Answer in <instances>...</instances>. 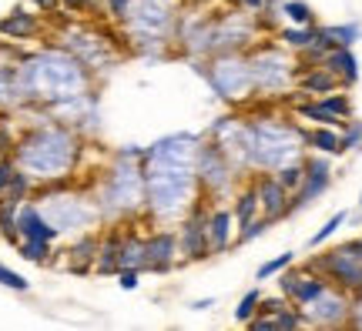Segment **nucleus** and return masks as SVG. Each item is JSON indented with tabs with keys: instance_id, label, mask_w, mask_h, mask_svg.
<instances>
[{
	"instance_id": "obj_20",
	"label": "nucleus",
	"mask_w": 362,
	"mask_h": 331,
	"mask_svg": "<svg viewBox=\"0 0 362 331\" xmlns=\"http://www.w3.org/2000/svg\"><path fill=\"white\" fill-rule=\"evenodd\" d=\"M17 234H21V238H30V241H51V244L61 238V231L44 217L37 201L21 204V211H17Z\"/></svg>"
},
{
	"instance_id": "obj_8",
	"label": "nucleus",
	"mask_w": 362,
	"mask_h": 331,
	"mask_svg": "<svg viewBox=\"0 0 362 331\" xmlns=\"http://www.w3.org/2000/svg\"><path fill=\"white\" fill-rule=\"evenodd\" d=\"M248 64H252V80H255V94H282L298 80V57L285 44H255L248 51Z\"/></svg>"
},
{
	"instance_id": "obj_34",
	"label": "nucleus",
	"mask_w": 362,
	"mask_h": 331,
	"mask_svg": "<svg viewBox=\"0 0 362 331\" xmlns=\"http://www.w3.org/2000/svg\"><path fill=\"white\" fill-rule=\"evenodd\" d=\"M17 255L30 261V265H51L54 258V244L51 241H30V238H21L17 241Z\"/></svg>"
},
{
	"instance_id": "obj_26",
	"label": "nucleus",
	"mask_w": 362,
	"mask_h": 331,
	"mask_svg": "<svg viewBox=\"0 0 362 331\" xmlns=\"http://www.w3.org/2000/svg\"><path fill=\"white\" fill-rule=\"evenodd\" d=\"M322 67H329V71L342 80V88H352V84L359 80V61H356L352 47H332V51L325 54Z\"/></svg>"
},
{
	"instance_id": "obj_12",
	"label": "nucleus",
	"mask_w": 362,
	"mask_h": 331,
	"mask_svg": "<svg viewBox=\"0 0 362 331\" xmlns=\"http://www.w3.org/2000/svg\"><path fill=\"white\" fill-rule=\"evenodd\" d=\"M352 308H356V294L329 281L322 291L315 294L309 305L298 308V311H302L305 325H315V328H339V325H349L352 321Z\"/></svg>"
},
{
	"instance_id": "obj_33",
	"label": "nucleus",
	"mask_w": 362,
	"mask_h": 331,
	"mask_svg": "<svg viewBox=\"0 0 362 331\" xmlns=\"http://www.w3.org/2000/svg\"><path fill=\"white\" fill-rule=\"evenodd\" d=\"M121 267H141L144 271V234H138V231H124Z\"/></svg>"
},
{
	"instance_id": "obj_46",
	"label": "nucleus",
	"mask_w": 362,
	"mask_h": 331,
	"mask_svg": "<svg viewBox=\"0 0 362 331\" xmlns=\"http://www.w3.org/2000/svg\"><path fill=\"white\" fill-rule=\"evenodd\" d=\"M138 278H141V267H121V271H117V284H121L124 291H134V288L141 284Z\"/></svg>"
},
{
	"instance_id": "obj_51",
	"label": "nucleus",
	"mask_w": 362,
	"mask_h": 331,
	"mask_svg": "<svg viewBox=\"0 0 362 331\" xmlns=\"http://www.w3.org/2000/svg\"><path fill=\"white\" fill-rule=\"evenodd\" d=\"M349 325L362 328V294H356V308H352V321H349Z\"/></svg>"
},
{
	"instance_id": "obj_32",
	"label": "nucleus",
	"mask_w": 362,
	"mask_h": 331,
	"mask_svg": "<svg viewBox=\"0 0 362 331\" xmlns=\"http://www.w3.org/2000/svg\"><path fill=\"white\" fill-rule=\"evenodd\" d=\"M319 34L325 40H332V47H352L362 37V27L359 24H325V27H319Z\"/></svg>"
},
{
	"instance_id": "obj_1",
	"label": "nucleus",
	"mask_w": 362,
	"mask_h": 331,
	"mask_svg": "<svg viewBox=\"0 0 362 331\" xmlns=\"http://www.w3.org/2000/svg\"><path fill=\"white\" fill-rule=\"evenodd\" d=\"M202 140H205L202 134L181 131V134H165L144 148V188H148L144 215L151 221L178 224L202 201V184H198Z\"/></svg>"
},
{
	"instance_id": "obj_43",
	"label": "nucleus",
	"mask_w": 362,
	"mask_h": 331,
	"mask_svg": "<svg viewBox=\"0 0 362 331\" xmlns=\"http://www.w3.org/2000/svg\"><path fill=\"white\" fill-rule=\"evenodd\" d=\"M269 217L265 215H259L255 217V221H248L245 228H238V238H235V241L238 244H248V241H255V238H259V234H265V231H269Z\"/></svg>"
},
{
	"instance_id": "obj_22",
	"label": "nucleus",
	"mask_w": 362,
	"mask_h": 331,
	"mask_svg": "<svg viewBox=\"0 0 362 331\" xmlns=\"http://www.w3.org/2000/svg\"><path fill=\"white\" fill-rule=\"evenodd\" d=\"M238 224H235L232 207H211L208 211V241H211V255H221L232 248V238Z\"/></svg>"
},
{
	"instance_id": "obj_13",
	"label": "nucleus",
	"mask_w": 362,
	"mask_h": 331,
	"mask_svg": "<svg viewBox=\"0 0 362 331\" xmlns=\"http://www.w3.org/2000/svg\"><path fill=\"white\" fill-rule=\"evenodd\" d=\"M208 138L218 144L225 157L235 164V171H252V140H248V117H218Z\"/></svg>"
},
{
	"instance_id": "obj_24",
	"label": "nucleus",
	"mask_w": 362,
	"mask_h": 331,
	"mask_svg": "<svg viewBox=\"0 0 362 331\" xmlns=\"http://www.w3.org/2000/svg\"><path fill=\"white\" fill-rule=\"evenodd\" d=\"M296 84H298V90L309 94V97H325V94H332V90H342V80L322 64L305 67V71L298 74Z\"/></svg>"
},
{
	"instance_id": "obj_2",
	"label": "nucleus",
	"mask_w": 362,
	"mask_h": 331,
	"mask_svg": "<svg viewBox=\"0 0 362 331\" xmlns=\"http://www.w3.org/2000/svg\"><path fill=\"white\" fill-rule=\"evenodd\" d=\"M17 80L27 104L54 107V104L74 101L94 90V71L64 44L37 47L17 61Z\"/></svg>"
},
{
	"instance_id": "obj_35",
	"label": "nucleus",
	"mask_w": 362,
	"mask_h": 331,
	"mask_svg": "<svg viewBox=\"0 0 362 331\" xmlns=\"http://www.w3.org/2000/svg\"><path fill=\"white\" fill-rule=\"evenodd\" d=\"M279 13L296 27H312L315 24V11H312L305 0H282V4H279Z\"/></svg>"
},
{
	"instance_id": "obj_30",
	"label": "nucleus",
	"mask_w": 362,
	"mask_h": 331,
	"mask_svg": "<svg viewBox=\"0 0 362 331\" xmlns=\"http://www.w3.org/2000/svg\"><path fill=\"white\" fill-rule=\"evenodd\" d=\"M319 37V27L312 24V27H296V24H288L285 30H279V40H282L285 47L292 54H298V51H305L312 40Z\"/></svg>"
},
{
	"instance_id": "obj_15",
	"label": "nucleus",
	"mask_w": 362,
	"mask_h": 331,
	"mask_svg": "<svg viewBox=\"0 0 362 331\" xmlns=\"http://www.w3.org/2000/svg\"><path fill=\"white\" fill-rule=\"evenodd\" d=\"M178 244H181V255L188 261H202V258L211 255V241H208V211L205 204L198 201L188 211V215L178 221Z\"/></svg>"
},
{
	"instance_id": "obj_45",
	"label": "nucleus",
	"mask_w": 362,
	"mask_h": 331,
	"mask_svg": "<svg viewBox=\"0 0 362 331\" xmlns=\"http://www.w3.org/2000/svg\"><path fill=\"white\" fill-rule=\"evenodd\" d=\"M13 174H17V161H13V154H4V157H0V194L7 191V184H11Z\"/></svg>"
},
{
	"instance_id": "obj_55",
	"label": "nucleus",
	"mask_w": 362,
	"mask_h": 331,
	"mask_svg": "<svg viewBox=\"0 0 362 331\" xmlns=\"http://www.w3.org/2000/svg\"><path fill=\"white\" fill-rule=\"evenodd\" d=\"M232 4H238V7H242V0H232Z\"/></svg>"
},
{
	"instance_id": "obj_10",
	"label": "nucleus",
	"mask_w": 362,
	"mask_h": 331,
	"mask_svg": "<svg viewBox=\"0 0 362 331\" xmlns=\"http://www.w3.org/2000/svg\"><path fill=\"white\" fill-rule=\"evenodd\" d=\"M309 267H315L325 281H332L346 291L359 294L362 291V238L339 244L332 251H325L322 258H312Z\"/></svg>"
},
{
	"instance_id": "obj_37",
	"label": "nucleus",
	"mask_w": 362,
	"mask_h": 331,
	"mask_svg": "<svg viewBox=\"0 0 362 331\" xmlns=\"http://www.w3.org/2000/svg\"><path fill=\"white\" fill-rule=\"evenodd\" d=\"M272 325H275V331H288V328H302L305 318H302V311L296 305H285L272 315Z\"/></svg>"
},
{
	"instance_id": "obj_39",
	"label": "nucleus",
	"mask_w": 362,
	"mask_h": 331,
	"mask_svg": "<svg viewBox=\"0 0 362 331\" xmlns=\"http://www.w3.org/2000/svg\"><path fill=\"white\" fill-rule=\"evenodd\" d=\"M319 101H322V104H325V111H332V114H336L339 121H349V117H352V101L346 97V94H339V90L325 94V97H319Z\"/></svg>"
},
{
	"instance_id": "obj_3",
	"label": "nucleus",
	"mask_w": 362,
	"mask_h": 331,
	"mask_svg": "<svg viewBox=\"0 0 362 331\" xmlns=\"http://www.w3.org/2000/svg\"><path fill=\"white\" fill-rule=\"evenodd\" d=\"M81 151L84 148H81L78 128L61 121H44L13 140L11 154L17 167L34 178V184H61L74 178Z\"/></svg>"
},
{
	"instance_id": "obj_9",
	"label": "nucleus",
	"mask_w": 362,
	"mask_h": 331,
	"mask_svg": "<svg viewBox=\"0 0 362 331\" xmlns=\"http://www.w3.org/2000/svg\"><path fill=\"white\" fill-rule=\"evenodd\" d=\"M205 80L211 84V90L218 94L221 101L242 104L255 94V80H252V64H248L245 51H225L211 54L208 64L202 67Z\"/></svg>"
},
{
	"instance_id": "obj_27",
	"label": "nucleus",
	"mask_w": 362,
	"mask_h": 331,
	"mask_svg": "<svg viewBox=\"0 0 362 331\" xmlns=\"http://www.w3.org/2000/svg\"><path fill=\"white\" fill-rule=\"evenodd\" d=\"M305 144L319 154H346L342 151V134L332 124H315L312 131H305Z\"/></svg>"
},
{
	"instance_id": "obj_40",
	"label": "nucleus",
	"mask_w": 362,
	"mask_h": 331,
	"mask_svg": "<svg viewBox=\"0 0 362 331\" xmlns=\"http://www.w3.org/2000/svg\"><path fill=\"white\" fill-rule=\"evenodd\" d=\"M288 265H296V255H292V251H285V255L265 261V265L259 267V275H255V278H259V281H269V278H275V275H282Z\"/></svg>"
},
{
	"instance_id": "obj_14",
	"label": "nucleus",
	"mask_w": 362,
	"mask_h": 331,
	"mask_svg": "<svg viewBox=\"0 0 362 331\" xmlns=\"http://www.w3.org/2000/svg\"><path fill=\"white\" fill-rule=\"evenodd\" d=\"M255 40V20L248 13H225L218 20H211V54L225 51H245Z\"/></svg>"
},
{
	"instance_id": "obj_5",
	"label": "nucleus",
	"mask_w": 362,
	"mask_h": 331,
	"mask_svg": "<svg viewBox=\"0 0 362 331\" xmlns=\"http://www.w3.org/2000/svg\"><path fill=\"white\" fill-rule=\"evenodd\" d=\"M252 140V171H279L285 164L305 161V128L285 117H252L248 121Z\"/></svg>"
},
{
	"instance_id": "obj_19",
	"label": "nucleus",
	"mask_w": 362,
	"mask_h": 331,
	"mask_svg": "<svg viewBox=\"0 0 362 331\" xmlns=\"http://www.w3.org/2000/svg\"><path fill=\"white\" fill-rule=\"evenodd\" d=\"M252 184H255V191H259L262 215L269 217V221H282V217H288V198H292V191H288L272 171H259V178L252 181Z\"/></svg>"
},
{
	"instance_id": "obj_6",
	"label": "nucleus",
	"mask_w": 362,
	"mask_h": 331,
	"mask_svg": "<svg viewBox=\"0 0 362 331\" xmlns=\"http://www.w3.org/2000/svg\"><path fill=\"white\" fill-rule=\"evenodd\" d=\"M121 24L138 54H161L178 30V0H134Z\"/></svg>"
},
{
	"instance_id": "obj_49",
	"label": "nucleus",
	"mask_w": 362,
	"mask_h": 331,
	"mask_svg": "<svg viewBox=\"0 0 362 331\" xmlns=\"http://www.w3.org/2000/svg\"><path fill=\"white\" fill-rule=\"evenodd\" d=\"M30 7L37 13H57L61 11V0H30Z\"/></svg>"
},
{
	"instance_id": "obj_18",
	"label": "nucleus",
	"mask_w": 362,
	"mask_h": 331,
	"mask_svg": "<svg viewBox=\"0 0 362 331\" xmlns=\"http://www.w3.org/2000/svg\"><path fill=\"white\" fill-rule=\"evenodd\" d=\"M178 258H181L178 231H155V234H144V271L168 275L171 267L178 265Z\"/></svg>"
},
{
	"instance_id": "obj_4",
	"label": "nucleus",
	"mask_w": 362,
	"mask_h": 331,
	"mask_svg": "<svg viewBox=\"0 0 362 331\" xmlns=\"http://www.w3.org/2000/svg\"><path fill=\"white\" fill-rule=\"evenodd\" d=\"M94 201L101 207L104 221H124L144 215L148 188H144V148H121L115 161L101 174L94 188Z\"/></svg>"
},
{
	"instance_id": "obj_42",
	"label": "nucleus",
	"mask_w": 362,
	"mask_h": 331,
	"mask_svg": "<svg viewBox=\"0 0 362 331\" xmlns=\"http://www.w3.org/2000/svg\"><path fill=\"white\" fill-rule=\"evenodd\" d=\"M302 174H305V164L302 161H296V164H285L275 171V178L282 181L288 191H298V184H302Z\"/></svg>"
},
{
	"instance_id": "obj_41",
	"label": "nucleus",
	"mask_w": 362,
	"mask_h": 331,
	"mask_svg": "<svg viewBox=\"0 0 362 331\" xmlns=\"http://www.w3.org/2000/svg\"><path fill=\"white\" fill-rule=\"evenodd\" d=\"M0 288H11V291H30V281L21 275V271H13V267H7L4 261H0Z\"/></svg>"
},
{
	"instance_id": "obj_28",
	"label": "nucleus",
	"mask_w": 362,
	"mask_h": 331,
	"mask_svg": "<svg viewBox=\"0 0 362 331\" xmlns=\"http://www.w3.org/2000/svg\"><path fill=\"white\" fill-rule=\"evenodd\" d=\"M232 215H235V224H238V228H245L248 221H255V217L262 215V207H259V191H255V184H248L245 191L235 194Z\"/></svg>"
},
{
	"instance_id": "obj_54",
	"label": "nucleus",
	"mask_w": 362,
	"mask_h": 331,
	"mask_svg": "<svg viewBox=\"0 0 362 331\" xmlns=\"http://www.w3.org/2000/svg\"><path fill=\"white\" fill-rule=\"evenodd\" d=\"M4 104H7V97H4V88H0V107H4Z\"/></svg>"
},
{
	"instance_id": "obj_31",
	"label": "nucleus",
	"mask_w": 362,
	"mask_h": 331,
	"mask_svg": "<svg viewBox=\"0 0 362 331\" xmlns=\"http://www.w3.org/2000/svg\"><path fill=\"white\" fill-rule=\"evenodd\" d=\"M24 201H13V198H0V234L17 248L21 234H17V211H21Z\"/></svg>"
},
{
	"instance_id": "obj_23",
	"label": "nucleus",
	"mask_w": 362,
	"mask_h": 331,
	"mask_svg": "<svg viewBox=\"0 0 362 331\" xmlns=\"http://www.w3.org/2000/svg\"><path fill=\"white\" fill-rule=\"evenodd\" d=\"M98 244H101V238H98L94 231L74 234V244L64 251V255H67V271H78V275L90 271V267H94V261H98Z\"/></svg>"
},
{
	"instance_id": "obj_38",
	"label": "nucleus",
	"mask_w": 362,
	"mask_h": 331,
	"mask_svg": "<svg viewBox=\"0 0 362 331\" xmlns=\"http://www.w3.org/2000/svg\"><path fill=\"white\" fill-rule=\"evenodd\" d=\"M346 221H349V215H346V211H336V215L329 217L322 228H319V231H315V234L309 238V248H319V244H325L329 238H332V234H336L339 228H342V224H346Z\"/></svg>"
},
{
	"instance_id": "obj_17",
	"label": "nucleus",
	"mask_w": 362,
	"mask_h": 331,
	"mask_svg": "<svg viewBox=\"0 0 362 331\" xmlns=\"http://www.w3.org/2000/svg\"><path fill=\"white\" fill-rule=\"evenodd\" d=\"M325 284H329V281H325L322 275H319L315 267H309V265H305V267H292V265H288L282 275H279V288H282V294L296 308L309 305V301L322 291Z\"/></svg>"
},
{
	"instance_id": "obj_44",
	"label": "nucleus",
	"mask_w": 362,
	"mask_h": 331,
	"mask_svg": "<svg viewBox=\"0 0 362 331\" xmlns=\"http://www.w3.org/2000/svg\"><path fill=\"white\" fill-rule=\"evenodd\" d=\"M359 144H362V124L346 121V124H342V151H356Z\"/></svg>"
},
{
	"instance_id": "obj_16",
	"label": "nucleus",
	"mask_w": 362,
	"mask_h": 331,
	"mask_svg": "<svg viewBox=\"0 0 362 331\" xmlns=\"http://www.w3.org/2000/svg\"><path fill=\"white\" fill-rule=\"evenodd\" d=\"M302 164H305V174H302L298 191H292V198H288V215L298 211V207H305V204L315 201V198H322L325 188H329V181H332V167H329V161H325L319 151L312 154V157H305Z\"/></svg>"
},
{
	"instance_id": "obj_29",
	"label": "nucleus",
	"mask_w": 362,
	"mask_h": 331,
	"mask_svg": "<svg viewBox=\"0 0 362 331\" xmlns=\"http://www.w3.org/2000/svg\"><path fill=\"white\" fill-rule=\"evenodd\" d=\"M296 117L309 121V124H332V128L346 124V121H339L332 111H325V104L315 101V97H309V101H298V104H296Z\"/></svg>"
},
{
	"instance_id": "obj_50",
	"label": "nucleus",
	"mask_w": 362,
	"mask_h": 331,
	"mask_svg": "<svg viewBox=\"0 0 362 331\" xmlns=\"http://www.w3.org/2000/svg\"><path fill=\"white\" fill-rule=\"evenodd\" d=\"M11 151H13V134L0 124V157H4V154H11Z\"/></svg>"
},
{
	"instance_id": "obj_57",
	"label": "nucleus",
	"mask_w": 362,
	"mask_h": 331,
	"mask_svg": "<svg viewBox=\"0 0 362 331\" xmlns=\"http://www.w3.org/2000/svg\"><path fill=\"white\" fill-rule=\"evenodd\" d=\"M359 294H362V291H359Z\"/></svg>"
},
{
	"instance_id": "obj_36",
	"label": "nucleus",
	"mask_w": 362,
	"mask_h": 331,
	"mask_svg": "<svg viewBox=\"0 0 362 331\" xmlns=\"http://www.w3.org/2000/svg\"><path fill=\"white\" fill-rule=\"evenodd\" d=\"M259 305H262V291H259V288L245 291V294H242V301H238V308H235V321L248 325V321L259 315Z\"/></svg>"
},
{
	"instance_id": "obj_11",
	"label": "nucleus",
	"mask_w": 362,
	"mask_h": 331,
	"mask_svg": "<svg viewBox=\"0 0 362 331\" xmlns=\"http://www.w3.org/2000/svg\"><path fill=\"white\" fill-rule=\"evenodd\" d=\"M242 178L235 164L225 157L218 144L211 138L202 140L198 148V184H202V198H228L235 191V181Z\"/></svg>"
},
{
	"instance_id": "obj_7",
	"label": "nucleus",
	"mask_w": 362,
	"mask_h": 331,
	"mask_svg": "<svg viewBox=\"0 0 362 331\" xmlns=\"http://www.w3.org/2000/svg\"><path fill=\"white\" fill-rule=\"evenodd\" d=\"M37 207L61 234H84V231H94L104 221L94 194L74 191V188H67V181L44 184V191L37 194Z\"/></svg>"
},
{
	"instance_id": "obj_56",
	"label": "nucleus",
	"mask_w": 362,
	"mask_h": 331,
	"mask_svg": "<svg viewBox=\"0 0 362 331\" xmlns=\"http://www.w3.org/2000/svg\"><path fill=\"white\" fill-rule=\"evenodd\" d=\"M359 207H362V194H359Z\"/></svg>"
},
{
	"instance_id": "obj_48",
	"label": "nucleus",
	"mask_w": 362,
	"mask_h": 331,
	"mask_svg": "<svg viewBox=\"0 0 362 331\" xmlns=\"http://www.w3.org/2000/svg\"><path fill=\"white\" fill-rule=\"evenodd\" d=\"M131 4H134V0H104V7H107V13H111L115 20H124V17H128Z\"/></svg>"
},
{
	"instance_id": "obj_53",
	"label": "nucleus",
	"mask_w": 362,
	"mask_h": 331,
	"mask_svg": "<svg viewBox=\"0 0 362 331\" xmlns=\"http://www.w3.org/2000/svg\"><path fill=\"white\" fill-rule=\"evenodd\" d=\"M0 124H7V111L4 107H0Z\"/></svg>"
},
{
	"instance_id": "obj_25",
	"label": "nucleus",
	"mask_w": 362,
	"mask_h": 331,
	"mask_svg": "<svg viewBox=\"0 0 362 331\" xmlns=\"http://www.w3.org/2000/svg\"><path fill=\"white\" fill-rule=\"evenodd\" d=\"M121 248H124V231H107L98 244V261H94V271L101 275H117L121 271Z\"/></svg>"
},
{
	"instance_id": "obj_47",
	"label": "nucleus",
	"mask_w": 362,
	"mask_h": 331,
	"mask_svg": "<svg viewBox=\"0 0 362 331\" xmlns=\"http://www.w3.org/2000/svg\"><path fill=\"white\" fill-rule=\"evenodd\" d=\"M101 0H61V11H71V13H88V11H98Z\"/></svg>"
},
{
	"instance_id": "obj_21",
	"label": "nucleus",
	"mask_w": 362,
	"mask_h": 331,
	"mask_svg": "<svg viewBox=\"0 0 362 331\" xmlns=\"http://www.w3.org/2000/svg\"><path fill=\"white\" fill-rule=\"evenodd\" d=\"M44 30L37 11H27V7H13L7 17H0V37L21 44V40H34Z\"/></svg>"
},
{
	"instance_id": "obj_52",
	"label": "nucleus",
	"mask_w": 362,
	"mask_h": 331,
	"mask_svg": "<svg viewBox=\"0 0 362 331\" xmlns=\"http://www.w3.org/2000/svg\"><path fill=\"white\" fill-rule=\"evenodd\" d=\"M208 308H215V298H202V301H194L192 311H208Z\"/></svg>"
}]
</instances>
